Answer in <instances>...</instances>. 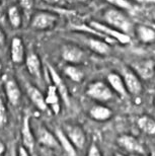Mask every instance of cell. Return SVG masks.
I'll return each instance as SVG.
<instances>
[{"label": "cell", "instance_id": "cell-1", "mask_svg": "<svg viewBox=\"0 0 155 156\" xmlns=\"http://www.w3.org/2000/svg\"><path fill=\"white\" fill-rule=\"evenodd\" d=\"M104 20L107 26L114 30H118L124 34L129 35L133 30L131 20L122 10L117 8L107 9L104 13Z\"/></svg>", "mask_w": 155, "mask_h": 156}, {"label": "cell", "instance_id": "cell-2", "mask_svg": "<svg viewBox=\"0 0 155 156\" xmlns=\"http://www.w3.org/2000/svg\"><path fill=\"white\" fill-rule=\"evenodd\" d=\"M88 26L90 27L92 30H94L95 32L100 33L101 36L104 37L105 40L116 41V42L122 44V45H127V44L131 43V38H130L129 35L124 34L118 30L113 29L111 27L107 26V23L92 20Z\"/></svg>", "mask_w": 155, "mask_h": 156}, {"label": "cell", "instance_id": "cell-3", "mask_svg": "<svg viewBox=\"0 0 155 156\" xmlns=\"http://www.w3.org/2000/svg\"><path fill=\"white\" fill-rule=\"evenodd\" d=\"M86 94L97 101L105 102L113 98L114 91L104 81H94L87 86Z\"/></svg>", "mask_w": 155, "mask_h": 156}, {"label": "cell", "instance_id": "cell-4", "mask_svg": "<svg viewBox=\"0 0 155 156\" xmlns=\"http://www.w3.org/2000/svg\"><path fill=\"white\" fill-rule=\"evenodd\" d=\"M58 21V15L53 12L39 11L33 15L30 26L38 30H48L54 29Z\"/></svg>", "mask_w": 155, "mask_h": 156}, {"label": "cell", "instance_id": "cell-5", "mask_svg": "<svg viewBox=\"0 0 155 156\" xmlns=\"http://www.w3.org/2000/svg\"><path fill=\"white\" fill-rule=\"evenodd\" d=\"M47 67H48L49 74H50V77L53 81V85L57 89L61 101L64 102L66 107H70V93H69V89L66 86V83L64 82L63 78L60 76V74L57 72V70L54 67L51 66L50 64H48Z\"/></svg>", "mask_w": 155, "mask_h": 156}, {"label": "cell", "instance_id": "cell-6", "mask_svg": "<svg viewBox=\"0 0 155 156\" xmlns=\"http://www.w3.org/2000/svg\"><path fill=\"white\" fill-rule=\"evenodd\" d=\"M61 56L64 61L73 65H78L82 63L86 59L85 52L81 48L75 45H70V44H67V45H64L62 47Z\"/></svg>", "mask_w": 155, "mask_h": 156}, {"label": "cell", "instance_id": "cell-7", "mask_svg": "<svg viewBox=\"0 0 155 156\" xmlns=\"http://www.w3.org/2000/svg\"><path fill=\"white\" fill-rule=\"evenodd\" d=\"M64 133L76 149H83L86 143V135L84 130L78 125L68 124L64 126Z\"/></svg>", "mask_w": 155, "mask_h": 156}, {"label": "cell", "instance_id": "cell-8", "mask_svg": "<svg viewBox=\"0 0 155 156\" xmlns=\"http://www.w3.org/2000/svg\"><path fill=\"white\" fill-rule=\"evenodd\" d=\"M122 77L128 93L133 95H138L142 92L143 86H142L141 79L132 69L127 67L124 68Z\"/></svg>", "mask_w": 155, "mask_h": 156}, {"label": "cell", "instance_id": "cell-9", "mask_svg": "<svg viewBox=\"0 0 155 156\" xmlns=\"http://www.w3.org/2000/svg\"><path fill=\"white\" fill-rule=\"evenodd\" d=\"M118 144L122 147L124 150L130 152V153H134L138 155H144L145 154V147L142 144V142L135 136L128 135H121L118 138Z\"/></svg>", "mask_w": 155, "mask_h": 156}, {"label": "cell", "instance_id": "cell-10", "mask_svg": "<svg viewBox=\"0 0 155 156\" xmlns=\"http://www.w3.org/2000/svg\"><path fill=\"white\" fill-rule=\"evenodd\" d=\"M21 139H23V146L30 154H33L36 147V138L30 126V116H24L23 118V127H21Z\"/></svg>", "mask_w": 155, "mask_h": 156}, {"label": "cell", "instance_id": "cell-11", "mask_svg": "<svg viewBox=\"0 0 155 156\" xmlns=\"http://www.w3.org/2000/svg\"><path fill=\"white\" fill-rule=\"evenodd\" d=\"M4 90L8 102L11 105H17L21 98V91L17 82L11 76L5 77L4 79Z\"/></svg>", "mask_w": 155, "mask_h": 156}, {"label": "cell", "instance_id": "cell-12", "mask_svg": "<svg viewBox=\"0 0 155 156\" xmlns=\"http://www.w3.org/2000/svg\"><path fill=\"white\" fill-rule=\"evenodd\" d=\"M132 70L137 74L139 78L143 80H149L155 74V63L149 59L136 62L133 65Z\"/></svg>", "mask_w": 155, "mask_h": 156}, {"label": "cell", "instance_id": "cell-13", "mask_svg": "<svg viewBox=\"0 0 155 156\" xmlns=\"http://www.w3.org/2000/svg\"><path fill=\"white\" fill-rule=\"evenodd\" d=\"M26 93H27V95H29L30 99L32 101L33 104L35 105L36 108H38L40 111L45 112V113H49L50 108H49L47 104H46L45 96L38 87L27 83L26 86Z\"/></svg>", "mask_w": 155, "mask_h": 156}, {"label": "cell", "instance_id": "cell-14", "mask_svg": "<svg viewBox=\"0 0 155 156\" xmlns=\"http://www.w3.org/2000/svg\"><path fill=\"white\" fill-rule=\"evenodd\" d=\"M36 137L40 144L48 148H58L59 142L56 136L52 134L45 126H39L36 131Z\"/></svg>", "mask_w": 155, "mask_h": 156}, {"label": "cell", "instance_id": "cell-15", "mask_svg": "<svg viewBox=\"0 0 155 156\" xmlns=\"http://www.w3.org/2000/svg\"><path fill=\"white\" fill-rule=\"evenodd\" d=\"M10 59L14 64H21L26 59L23 42L19 37H14L10 43Z\"/></svg>", "mask_w": 155, "mask_h": 156}, {"label": "cell", "instance_id": "cell-16", "mask_svg": "<svg viewBox=\"0 0 155 156\" xmlns=\"http://www.w3.org/2000/svg\"><path fill=\"white\" fill-rule=\"evenodd\" d=\"M24 62H26V69L30 75L40 79L42 77V63L38 54L35 52H30L26 56Z\"/></svg>", "mask_w": 155, "mask_h": 156}, {"label": "cell", "instance_id": "cell-17", "mask_svg": "<svg viewBox=\"0 0 155 156\" xmlns=\"http://www.w3.org/2000/svg\"><path fill=\"white\" fill-rule=\"evenodd\" d=\"M107 80L108 83V86L111 87V89L118 93L122 98H126L128 95V91L126 89L125 83H124L123 77L116 72H111L107 76Z\"/></svg>", "mask_w": 155, "mask_h": 156}, {"label": "cell", "instance_id": "cell-18", "mask_svg": "<svg viewBox=\"0 0 155 156\" xmlns=\"http://www.w3.org/2000/svg\"><path fill=\"white\" fill-rule=\"evenodd\" d=\"M55 136L58 140L59 145H60L62 149L65 151V153H66L67 156H77L76 148L74 147V145L70 142V140L68 139V137L66 136V134L64 133L62 128H56Z\"/></svg>", "mask_w": 155, "mask_h": 156}, {"label": "cell", "instance_id": "cell-19", "mask_svg": "<svg viewBox=\"0 0 155 156\" xmlns=\"http://www.w3.org/2000/svg\"><path fill=\"white\" fill-rule=\"evenodd\" d=\"M60 99L61 98H60V96H59L57 89H56V87L52 84V85L48 87L47 95H46V98H45V101L49 108H50L55 115H58L60 113V108H61Z\"/></svg>", "mask_w": 155, "mask_h": 156}, {"label": "cell", "instance_id": "cell-20", "mask_svg": "<svg viewBox=\"0 0 155 156\" xmlns=\"http://www.w3.org/2000/svg\"><path fill=\"white\" fill-rule=\"evenodd\" d=\"M89 116L94 121L104 122L111 119L113 116V111L110 108L103 105H97L89 110Z\"/></svg>", "mask_w": 155, "mask_h": 156}, {"label": "cell", "instance_id": "cell-21", "mask_svg": "<svg viewBox=\"0 0 155 156\" xmlns=\"http://www.w3.org/2000/svg\"><path fill=\"white\" fill-rule=\"evenodd\" d=\"M135 34L138 40L143 44H152L155 42V30L147 26L139 24L136 27Z\"/></svg>", "mask_w": 155, "mask_h": 156}, {"label": "cell", "instance_id": "cell-22", "mask_svg": "<svg viewBox=\"0 0 155 156\" xmlns=\"http://www.w3.org/2000/svg\"><path fill=\"white\" fill-rule=\"evenodd\" d=\"M88 48L98 55H107L111 52L110 45L100 38H90L87 40Z\"/></svg>", "mask_w": 155, "mask_h": 156}, {"label": "cell", "instance_id": "cell-23", "mask_svg": "<svg viewBox=\"0 0 155 156\" xmlns=\"http://www.w3.org/2000/svg\"><path fill=\"white\" fill-rule=\"evenodd\" d=\"M137 125L142 132L145 133L146 135L149 136H155V120L149 116H141L138 119Z\"/></svg>", "mask_w": 155, "mask_h": 156}, {"label": "cell", "instance_id": "cell-24", "mask_svg": "<svg viewBox=\"0 0 155 156\" xmlns=\"http://www.w3.org/2000/svg\"><path fill=\"white\" fill-rule=\"evenodd\" d=\"M63 72L71 81L73 82H81L82 79L84 78V73L77 65L73 64H67L66 66L63 68Z\"/></svg>", "mask_w": 155, "mask_h": 156}, {"label": "cell", "instance_id": "cell-25", "mask_svg": "<svg viewBox=\"0 0 155 156\" xmlns=\"http://www.w3.org/2000/svg\"><path fill=\"white\" fill-rule=\"evenodd\" d=\"M6 18L8 20L10 26L13 27L14 29L19 27L21 26V23H23L21 12L16 5H12L7 9V12H6Z\"/></svg>", "mask_w": 155, "mask_h": 156}, {"label": "cell", "instance_id": "cell-26", "mask_svg": "<svg viewBox=\"0 0 155 156\" xmlns=\"http://www.w3.org/2000/svg\"><path fill=\"white\" fill-rule=\"evenodd\" d=\"M105 1L120 10H132L134 8L132 2H130L129 0H105Z\"/></svg>", "mask_w": 155, "mask_h": 156}, {"label": "cell", "instance_id": "cell-27", "mask_svg": "<svg viewBox=\"0 0 155 156\" xmlns=\"http://www.w3.org/2000/svg\"><path fill=\"white\" fill-rule=\"evenodd\" d=\"M8 121V115L7 110H6V105L3 101V99L0 96V128L4 127L7 124Z\"/></svg>", "mask_w": 155, "mask_h": 156}, {"label": "cell", "instance_id": "cell-28", "mask_svg": "<svg viewBox=\"0 0 155 156\" xmlns=\"http://www.w3.org/2000/svg\"><path fill=\"white\" fill-rule=\"evenodd\" d=\"M19 2L20 8L23 9V12L26 15H30L33 8V4H35V0H18Z\"/></svg>", "mask_w": 155, "mask_h": 156}, {"label": "cell", "instance_id": "cell-29", "mask_svg": "<svg viewBox=\"0 0 155 156\" xmlns=\"http://www.w3.org/2000/svg\"><path fill=\"white\" fill-rule=\"evenodd\" d=\"M87 156H103L101 155V152L100 150V148L97 147V144H91L90 147L88 149V153Z\"/></svg>", "mask_w": 155, "mask_h": 156}, {"label": "cell", "instance_id": "cell-30", "mask_svg": "<svg viewBox=\"0 0 155 156\" xmlns=\"http://www.w3.org/2000/svg\"><path fill=\"white\" fill-rule=\"evenodd\" d=\"M6 21V12L3 6L0 4V26H4Z\"/></svg>", "mask_w": 155, "mask_h": 156}, {"label": "cell", "instance_id": "cell-31", "mask_svg": "<svg viewBox=\"0 0 155 156\" xmlns=\"http://www.w3.org/2000/svg\"><path fill=\"white\" fill-rule=\"evenodd\" d=\"M17 156H30V153L26 150V148L23 147V145H21V146H19V147H18Z\"/></svg>", "mask_w": 155, "mask_h": 156}, {"label": "cell", "instance_id": "cell-32", "mask_svg": "<svg viewBox=\"0 0 155 156\" xmlns=\"http://www.w3.org/2000/svg\"><path fill=\"white\" fill-rule=\"evenodd\" d=\"M5 41H6L5 33L3 32L2 29H1V27H0V47L4 45V44H5Z\"/></svg>", "mask_w": 155, "mask_h": 156}, {"label": "cell", "instance_id": "cell-33", "mask_svg": "<svg viewBox=\"0 0 155 156\" xmlns=\"http://www.w3.org/2000/svg\"><path fill=\"white\" fill-rule=\"evenodd\" d=\"M134 1L139 4H153L155 3V0H134Z\"/></svg>", "mask_w": 155, "mask_h": 156}, {"label": "cell", "instance_id": "cell-34", "mask_svg": "<svg viewBox=\"0 0 155 156\" xmlns=\"http://www.w3.org/2000/svg\"><path fill=\"white\" fill-rule=\"evenodd\" d=\"M65 1L70 4H79V3H86L89 0H65Z\"/></svg>", "mask_w": 155, "mask_h": 156}, {"label": "cell", "instance_id": "cell-35", "mask_svg": "<svg viewBox=\"0 0 155 156\" xmlns=\"http://www.w3.org/2000/svg\"><path fill=\"white\" fill-rule=\"evenodd\" d=\"M44 2H46L47 4H51V5H54V4H59L61 2V0H43Z\"/></svg>", "mask_w": 155, "mask_h": 156}, {"label": "cell", "instance_id": "cell-36", "mask_svg": "<svg viewBox=\"0 0 155 156\" xmlns=\"http://www.w3.org/2000/svg\"><path fill=\"white\" fill-rule=\"evenodd\" d=\"M5 154V146L2 142H0V156H4Z\"/></svg>", "mask_w": 155, "mask_h": 156}, {"label": "cell", "instance_id": "cell-37", "mask_svg": "<svg viewBox=\"0 0 155 156\" xmlns=\"http://www.w3.org/2000/svg\"><path fill=\"white\" fill-rule=\"evenodd\" d=\"M9 156H17L16 151H15L14 148H12V150L10 151V153H9Z\"/></svg>", "mask_w": 155, "mask_h": 156}, {"label": "cell", "instance_id": "cell-38", "mask_svg": "<svg viewBox=\"0 0 155 156\" xmlns=\"http://www.w3.org/2000/svg\"><path fill=\"white\" fill-rule=\"evenodd\" d=\"M150 156H155V150H153L152 152H151V154H150Z\"/></svg>", "mask_w": 155, "mask_h": 156}, {"label": "cell", "instance_id": "cell-39", "mask_svg": "<svg viewBox=\"0 0 155 156\" xmlns=\"http://www.w3.org/2000/svg\"><path fill=\"white\" fill-rule=\"evenodd\" d=\"M114 156H125V155H123V154H121V153H117V154H114Z\"/></svg>", "mask_w": 155, "mask_h": 156}, {"label": "cell", "instance_id": "cell-40", "mask_svg": "<svg viewBox=\"0 0 155 156\" xmlns=\"http://www.w3.org/2000/svg\"><path fill=\"white\" fill-rule=\"evenodd\" d=\"M152 18H153V20L155 21V12H153V13H152Z\"/></svg>", "mask_w": 155, "mask_h": 156}, {"label": "cell", "instance_id": "cell-41", "mask_svg": "<svg viewBox=\"0 0 155 156\" xmlns=\"http://www.w3.org/2000/svg\"><path fill=\"white\" fill-rule=\"evenodd\" d=\"M0 67H1V64H0Z\"/></svg>", "mask_w": 155, "mask_h": 156}, {"label": "cell", "instance_id": "cell-42", "mask_svg": "<svg viewBox=\"0 0 155 156\" xmlns=\"http://www.w3.org/2000/svg\"><path fill=\"white\" fill-rule=\"evenodd\" d=\"M154 102H155V98H154Z\"/></svg>", "mask_w": 155, "mask_h": 156}]
</instances>
